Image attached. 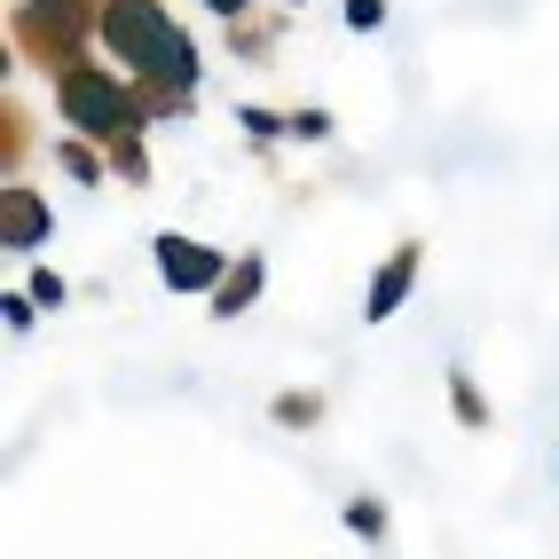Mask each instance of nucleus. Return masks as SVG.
I'll list each match as a JSON object with an SVG mask.
<instances>
[{"mask_svg":"<svg viewBox=\"0 0 559 559\" xmlns=\"http://www.w3.org/2000/svg\"><path fill=\"white\" fill-rule=\"evenodd\" d=\"M158 252V276H166V292H205V300H213V292H221V276H229V260H221L213 245H198V237H158L151 245Z\"/></svg>","mask_w":559,"mask_h":559,"instance_id":"7ed1b4c3","label":"nucleus"},{"mask_svg":"<svg viewBox=\"0 0 559 559\" xmlns=\"http://www.w3.org/2000/svg\"><path fill=\"white\" fill-rule=\"evenodd\" d=\"M386 24V0H347V32H379Z\"/></svg>","mask_w":559,"mask_h":559,"instance_id":"2eb2a0df","label":"nucleus"},{"mask_svg":"<svg viewBox=\"0 0 559 559\" xmlns=\"http://www.w3.org/2000/svg\"><path fill=\"white\" fill-rule=\"evenodd\" d=\"M56 158H63V174H71V181H103V174H110V158H95V142H87V134H71Z\"/></svg>","mask_w":559,"mask_h":559,"instance_id":"6e6552de","label":"nucleus"},{"mask_svg":"<svg viewBox=\"0 0 559 559\" xmlns=\"http://www.w3.org/2000/svg\"><path fill=\"white\" fill-rule=\"evenodd\" d=\"M450 409H457V418L480 433V426H489V402H480V386L465 379V370H457V379H450Z\"/></svg>","mask_w":559,"mask_h":559,"instance_id":"9b49d317","label":"nucleus"},{"mask_svg":"<svg viewBox=\"0 0 559 559\" xmlns=\"http://www.w3.org/2000/svg\"><path fill=\"white\" fill-rule=\"evenodd\" d=\"M237 127H245L252 142H276V134H292V119H276V110H260V103H245V110H237Z\"/></svg>","mask_w":559,"mask_h":559,"instance_id":"4468645a","label":"nucleus"},{"mask_svg":"<svg viewBox=\"0 0 559 559\" xmlns=\"http://www.w3.org/2000/svg\"><path fill=\"white\" fill-rule=\"evenodd\" d=\"M110 174H119V181H151V151H142V134L110 142Z\"/></svg>","mask_w":559,"mask_h":559,"instance_id":"9d476101","label":"nucleus"},{"mask_svg":"<svg viewBox=\"0 0 559 559\" xmlns=\"http://www.w3.org/2000/svg\"><path fill=\"white\" fill-rule=\"evenodd\" d=\"M56 103H63V119H71V134H87V142H127V134H142L166 110H190V103H166V95H142L134 80H110V71H95V63H80V71H63L56 80Z\"/></svg>","mask_w":559,"mask_h":559,"instance_id":"f03ea898","label":"nucleus"},{"mask_svg":"<svg viewBox=\"0 0 559 559\" xmlns=\"http://www.w3.org/2000/svg\"><path fill=\"white\" fill-rule=\"evenodd\" d=\"M32 308H40V300H16V292H9V300H0V323L24 340V331H32Z\"/></svg>","mask_w":559,"mask_h":559,"instance_id":"dca6fc26","label":"nucleus"},{"mask_svg":"<svg viewBox=\"0 0 559 559\" xmlns=\"http://www.w3.org/2000/svg\"><path fill=\"white\" fill-rule=\"evenodd\" d=\"M32 9H48V16H63V24H80V32L103 24V0H32Z\"/></svg>","mask_w":559,"mask_h":559,"instance_id":"ddd939ff","label":"nucleus"},{"mask_svg":"<svg viewBox=\"0 0 559 559\" xmlns=\"http://www.w3.org/2000/svg\"><path fill=\"white\" fill-rule=\"evenodd\" d=\"M323 418V394L316 386H292V394H276V426H292V433H308Z\"/></svg>","mask_w":559,"mask_h":559,"instance_id":"0eeeda50","label":"nucleus"},{"mask_svg":"<svg viewBox=\"0 0 559 559\" xmlns=\"http://www.w3.org/2000/svg\"><path fill=\"white\" fill-rule=\"evenodd\" d=\"M292 134H300V142H323V134H331V119H323V110H300V119H292Z\"/></svg>","mask_w":559,"mask_h":559,"instance_id":"a211bd4d","label":"nucleus"},{"mask_svg":"<svg viewBox=\"0 0 559 559\" xmlns=\"http://www.w3.org/2000/svg\"><path fill=\"white\" fill-rule=\"evenodd\" d=\"M260 284H269V260H260V252H237L229 276H221V292H213V316H245V308L260 300Z\"/></svg>","mask_w":559,"mask_h":559,"instance_id":"423d86ee","label":"nucleus"},{"mask_svg":"<svg viewBox=\"0 0 559 559\" xmlns=\"http://www.w3.org/2000/svg\"><path fill=\"white\" fill-rule=\"evenodd\" d=\"M95 40L134 71V87H158L166 103H190V87H198V40L158 9V0H103Z\"/></svg>","mask_w":559,"mask_h":559,"instance_id":"f257e3e1","label":"nucleus"},{"mask_svg":"<svg viewBox=\"0 0 559 559\" xmlns=\"http://www.w3.org/2000/svg\"><path fill=\"white\" fill-rule=\"evenodd\" d=\"M418 269H426V245L418 237H402L386 260H379V276H370V300H362V323H386L402 300H409V284H418Z\"/></svg>","mask_w":559,"mask_h":559,"instance_id":"20e7f679","label":"nucleus"},{"mask_svg":"<svg viewBox=\"0 0 559 559\" xmlns=\"http://www.w3.org/2000/svg\"><path fill=\"white\" fill-rule=\"evenodd\" d=\"M32 300L56 308V300H63V276H56V269H40V276H32Z\"/></svg>","mask_w":559,"mask_h":559,"instance_id":"f3484780","label":"nucleus"},{"mask_svg":"<svg viewBox=\"0 0 559 559\" xmlns=\"http://www.w3.org/2000/svg\"><path fill=\"white\" fill-rule=\"evenodd\" d=\"M347 528H355L362 544H379V536H386V504H379V497H355V504H347Z\"/></svg>","mask_w":559,"mask_h":559,"instance_id":"f8f14e48","label":"nucleus"},{"mask_svg":"<svg viewBox=\"0 0 559 559\" xmlns=\"http://www.w3.org/2000/svg\"><path fill=\"white\" fill-rule=\"evenodd\" d=\"M24 151H32V119H24L16 103H0V158H9V174H16Z\"/></svg>","mask_w":559,"mask_h":559,"instance_id":"1a4fd4ad","label":"nucleus"},{"mask_svg":"<svg viewBox=\"0 0 559 559\" xmlns=\"http://www.w3.org/2000/svg\"><path fill=\"white\" fill-rule=\"evenodd\" d=\"M48 229H56V221H48V205L32 198V190H16V181H9V198H0V237H9V252H32V245H48Z\"/></svg>","mask_w":559,"mask_h":559,"instance_id":"39448f33","label":"nucleus"},{"mask_svg":"<svg viewBox=\"0 0 559 559\" xmlns=\"http://www.w3.org/2000/svg\"><path fill=\"white\" fill-rule=\"evenodd\" d=\"M205 9H213V16H245V9H252V0H205Z\"/></svg>","mask_w":559,"mask_h":559,"instance_id":"6ab92c4d","label":"nucleus"}]
</instances>
